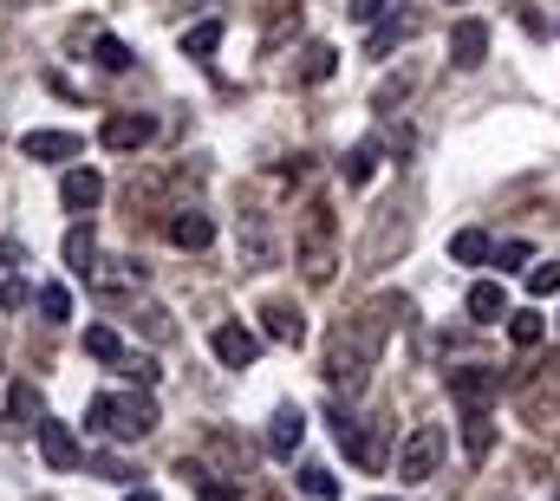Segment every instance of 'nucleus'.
I'll return each mask as SVG.
<instances>
[{
	"label": "nucleus",
	"instance_id": "nucleus-28",
	"mask_svg": "<svg viewBox=\"0 0 560 501\" xmlns=\"http://www.w3.org/2000/svg\"><path fill=\"white\" fill-rule=\"evenodd\" d=\"M215 46H222V20H202V26L183 33V53H189V59H209Z\"/></svg>",
	"mask_w": 560,
	"mask_h": 501
},
{
	"label": "nucleus",
	"instance_id": "nucleus-39",
	"mask_svg": "<svg viewBox=\"0 0 560 501\" xmlns=\"http://www.w3.org/2000/svg\"><path fill=\"white\" fill-rule=\"evenodd\" d=\"M125 501H163V496H156V489H131Z\"/></svg>",
	"mask_w": 560,
	"mask_h": 501
},
{
	"label": "nucleus",
	"instance_id": "nucleus-37",
	"mask_svg": "<svg viewBox=\"0 0 560 501\" xmlns=\"http://www.w3.org/2000/svg\"><path fill=\"white\" fill-rule=\"evenodd\" d=\"M92 476H105V482H131V469H125V463H112V456H98V463H92Z\"/></svg>",
	"mask_w": 560,
	"mask_h": 501
},
{
	"label": "nucleus",
	"instance_id": "nucleus-33",
	"mask_svg": "<svg viewBox=\"0 0 560 501\" xmlns=\"http://www.w3.org/2000/svg\"><path fill=\"white\" fill-rule=\"evenodd\" d=\"M528 260H535L528 242H502V248H495V267H509V273H515V267H528Z\"/></svg>",
	"mask_w": 560,
	"mask_h": 501
},
{
	"label": "nucleus",
	"instance_id": "nucleus-15",
	"mask_svg": "<svg viewBox=\"0 0 560 501\" xmlns=\"http://www.w3.org/2000/svg\"><path fill=\"white\" fill-rule=\"evenodd\" d=\"M163 235H170V242H176V248H209V242H215V222H209V215H202V209H176V215H170V222H163Z\"/></svg>",
	"mask_w": 560,
	"mask_h": 501
},
{
	"label": "nucleus",
	"instance_id": "nucleus-31",
	"mask_svg": "<svg viewBox=\"0 0 560 501\" xmlns=\"http://www.w3.org/2000/svg\"><path fill=\"white\" fill-rule=\"evenodd\" d=\"M39 313H46V326L72 319V293H66V287H39Z\"/></svg>",
	"mask_w": 560,
	"mask_h": 501
},
{
	"label": "nucleus",
	"instance_id": "nucleus-30",
	"mask_svg": "<svg viewBox=\"0 0 560 501\" xmlns=\"http://www.w3.org/2000/svg\"><path fill=\"white\" fill-rule=\"evenodd\" d=\"M528 293H535V300L560 293V260H535V267H528Z\"/></svg>",
	"mask_w": 560,
	"mask_h": 501
},
{
	"label": "nucleus",
	"instance_id": "nucleus-14",
	"mask_svg": "<svg viewBox=\"0 0 560 501\" xmlns=\"http://www.w3.org/2000/svg\"><path fill=\"white\" fill-rule=\"evenodd\" d=\"M59 202H66L72 215H92V209L105 202V176H98V170H66V183H59Z\"/></svg>",
	"mask_w": 560,
	"mask_h": 501
},
{
	"label": "nucleus",
	"instance_id": "nucleus-36",
	"mask_svg": "<svg viewBox=\"0 0 560 501\" xmlns=\"http://www.w3.org/2000/svg\"><path fill=\"white\" fill-rule=\"evenodd\" d=\"M202 501H235V482H215V476H196Z\"/></svg>",
	"mask_w": 560,
	"mask_h": 501
},
{
	"label": "nucleus",
	"instance_id": "nucleus-1",
	"mask_svg": "<svg viewBox=\"0 0 560 501\" xmlns=\"http://www.w3.org/2000/svg\"><path fill=\"white\" fill-rule=\"evenodd\" d=\"M392 313H405V300H372L359 319H346L332 333V346H326V384L332 391H359L365 384L378 346H385V333H392Z\"/></svg>",
	"mask_w": 560,
	"mask_h": 501
},
{
	"label": "nucleus",
	"instance_id": "nucleus-17",
	"mask_svg": "<svg viewBox=\"0 0 560 501\" xmlns=\"http://www.w3.org/2000/svg\"><path fill=\"white\" fill-rule=\"evenodd\" d=\"M489 450H495V417L489 410H463V456L482 463Z\"/></svg>",
	"mask_w": 560,
	"mask_h": 501
},
{
	"label": "nucleus",
	"instance_id": "nucleus-29",
	"mask_svg": "<svg viewBox=\"0 0 560 501\" xmlns=\"http://www.w3.org/2000/svg\"><path fill=\"white\" fill-rule=\"evenodd\" d=\"M300 489L313 501H339V476L332 469H300Z\"/></svg>",
	"mask_w": 560,
	"mask_h": 501
},
{
	"label": "nucleus",
	"instance_id": "nucleus-38",
	"mask_svg": "<svg viewBox=\"0 0 560 501\" xmlns=\"http://www.w3.org/2000/svg\"><path fill=\"white\" fill-rule=\"evenodd\" d=\"M0 260H7V267H20V260H26V248H20V242H0Z\"/></svg>",
	"mask_w": 560,
	"mask_h": 501
},
{
	"label": "nucleus",
	"instance_id": "nucleus-10",
	"mask_svg": "<svg viewBox=\"0 0 560 501\" xmlns=\"http://www.w3.org/2000/svg\"><path fill=\"white\" fill-rule=\"evenodd\" d=\"M482 59H489V26H482V20H456V26H450V66L476 72Z\"/></svg>",
	"mask_w": 560,
	"mask_h": 501
},
{
	"label": "nucleus",
	"instance_id": "nucleus-12",
	"mask_svg": "<svg viewBox=\"0 0 560 501\" xmlns=\"http://www.w3.org/2000/svg\"><path fill=\"white\" fill-rule=\"evenodd\" d=\"M405 39H418V13H385V20H372L365 59H385V53H398Z\"/></svg>",
	"mask_w": 560,
	"mask_h": 501
},
{
	"label": "nucleus",
	"instance_id": "nucleus-32",
	"mask_svg": "<svg viewBox=\"0 0 560 501\" xmlns=\"http://www.w3.org/2000/svg\"><path fill=\"white\" fill-rule=\"evenodd\" d=\"M118 372L131 377V384H143V391H150V384L163 377V372H156V359H138V352H125V365H118Z\"/></svg>",
	"mask_w": 560,
	"mask_h": 501
},
{
	"label": "nucleus",
	"instance_id": "nucleus-40",
	"mask_svg": "<svg viewBox=\"0 0 560 501\" xmlns=\"http://www.w3.org/2000/svg\"><path fill=\"white\" fill-rule=\"evenodd\" d=\"M378 501H385V496H378Z\"/></svg>",
	"mask_w": 560,
	"mask_h": 501
},
{
	"label": "nucleus",
	"instance_id": "nucleus-22",
	"mask_svg": "<svg viewBox=\"0 0 560 501\" xmlns=\"http://www.w3.org/2000/svg\"><path fill=\"white\" fill-rule=\"evenodd\" d=\"M332 66H339V53H332L326 39H313V46L300 53V79H306V85H326V79H332Z\"/></svg>",
	"mask_w": 560,
	"mask_h": 501
},
{
	"label": "nucleus",
	"instance_id": "nucleus-6",
	"mask_svg": "<svg viewBox=\"0 0 560 501\" xmlns=\"http://www.w3.org/2000/svg\"><path fill=\"white\" fill-rule=\"evenodd\" d=\"M209 352H215L229 372H248V365L261 359V333H248V326H235V319H229V326H215V333H209Z\"/></svg>",
	"mask_w": 560,
	"mask_h": 501
},
{
	"label": "nucleus",
	"instance_id": "nucleus-18",
	"mask_svg": "<svg viewBox=\"0 0 560 501\" xmlns=\"http://www.w3.org/2000/svg\"><path fill=\"white\" fill-rule=\"evenodd\" d=\"M261 326H268V339H280V346H300L306 339V319H300V306H261Z\"/></svg>",
	"mask_w": 560,
	"mask_h": 501
},
{
	"label": "nucleus",
	"instance_id": "nucleus-25",
	"mask_svg": "<svg viewBox=\"0 0 560 501\" xmlns=\"http://www.w3.org/2000/svg\"><path fill=\"white\" fill-rule=\"evenodd\" d=\"M85 352H92L98 365H125V339H118L112 326H85Z\"/></svg>",
	"mask_w": 560,
	"mask_h": 501
},
{
	"label": "nucleus",
	"instance_id": "nucleus-2",
	"mask_svg": "<svg viewBox=\"0 0 560 501\" xmlns=\"http://www.w3.org/2000/svg\"><path fill=\"white\" fill-rule=\"evenodd\" d=\"M163 417H156V404H150V391H98L92 404H85V436H105V443H138L150 436Z\"/></svg>",
	"mask_w": 560,
	"mask_h": 501
},
{
	"label": "nucleus",
	"instance_id": "nucleus-21",
	"mask_svg": "<svg viewBox=\"0 0 560 501\" xmlns=\"http://www.w3.org/2000/svg\"><path fill=\"white\" fill-rule=\"evenodd\" d=\"M339 176H346L352 189H365V183L378 176V143H352V150H346V163H339Z\"/></svg>",
	"mask_w": 560,
	"mask_h": 501
},
{
	"label": "nucleus",
	"instance_id": "nucleus-24",
	"mask_svg": "<svg viewBox=\"0 0 560 501\" xmlns=\"http://www.w3.org/2000/svg\"><path fill=\"white\" fill-rule=\"evenodd\" d=\"M509 339H515L522 352H535V346L548 339V319H541L535 306H528V313H509Z\"/></svg>",
	"mask_w": 560,
	"mask_h": 501
},
{
	"label": "nucleus",
	"instance_id": "nucleus-34",
	"mask_svg": "<svg viewBox=\"0 0 560 501\" xmlns=\"http://www.w3.org/2000/svg\"><path fill=\"white\" fill-rule=\"evenodd\" d=\"M26 306V280H0V313H20Z\"/></svg>",
	"mask_w": 560,
	"mask_h": 501
},
{
	"label": "nucleus",
	"instance_id": "nucleus-20",
	"mask_svg": "<svg viewBox=\"0 0 560 501\" xmlns=\"http://www.w3.org/2000/svg\"><path fill=\"white\" fill-rule=\"evenodd\" d=\"M450 260H456V267H482V260H495V242H489L482 229H456V235H450Z\"/></svg>",
	"mask_w": 560,
	"mask_h": 501
},
{
	"label": "nucleus",
	"instance_id": "nucleus-11",
	"mask_svg": "<svg viewBox=\"0 0 560 501\" xmlns=\"http://www.w3.org/2000/svg\"><path fill=\"white\" fill-rule=\"evenodd\" d=\"M300 443H306V410L300 404H280L275 417H268V450H275L280 463H293Z\"/></svg>",
	"mask_w": 560,
	"mask_h": 501
},
{
	"label": "nucleus",
	"instance_id": "nucleus-9",
	"mask_svg": "<svg viewBox=\"0 0 560 501\" xmlns=\"http://www.w3.org/2000/svg\"><path fill=\"white\" fill-rule=\"evenodd\" d=\"M332 436H339V450H346L359 469H385V450L365 436V423H352V417H346V404H332Z\"/></svg>",
	"mask_w": 560,
	"mask_h": 501
},
{
	"label": "nucleus",
	"instance_id": "nucleus-41",
	"mask_svg": "<svg viewBox=\"0 0 560 501\" xmlns=\"http://www.w3.org/2000/svg\"><path fill=\"white\" fill-rule=\"evenodd\" d=\"M555 501H560V496H555Z\"/></svg>",
	"mask_w": 560,
	"mask_h": 501
},
{
	"label": "nucleus",
	"instance_id": "nucleus-23",
	"mask_svg": "<svg viewBox=\"0 0 560 501\" xmlns=\"http://www.w3.org/2000/svg\"><path fill=\"white\" fill-rule=\"evenodd\" d=\"M92 59H98L105 72H131V66H138V59H131V46H125L118 33H98V39H92Z\"/></svg>",
	"mask_w": 560,
	"mask_h": 501
},
{
	"label": "nucleus",
	"instance_id": "nucleus-8",
	"mask_svg": "<svg viewBox=\"0 0 560 501\" xmlns=\"http://www.w3.org/2000/svg\"><path fill=\"white\" fill-rule=\"evenodd\" d=\"M450 397H456L463 410H489V404L502 397V372H489V365H463V372H450Z\"/></svg>",
	"mask_w": 560,
	"mask_h": 501
},
{
	"label": "nucleus",
	"instance_id": "nucleus-35",
	"mask_svg": "<svg viewBox=\"0 0 560 501\" xmlns=\"http://www.w3.org/2000/svg\"><path fill=\"white\" fill-rule=\"evenodd\" d=\"M346 13H352V20H365V26H372V20H385V13H392V0H352V7H346Z\"/></svg>",
	"mask_w": 560,
	"mask_h": 501
},
{
	"label": "nucleus",
	"instance_id": "nucleus-7",
	"mask_svg": "<svg viewBox=\"0 0 560 501\" xmlns=\"http://www.w3.org/2000/svg\"><path fill=\"white\" fill-rule=\"evenodd\" d=\"M33 430H39V456H46V469H59V476H66V469H79V463H85V450H79L72 423H59V417H39Z\"/></svg>",
	"mask_w": 560,
	"mask_h": 501
},
{
	"label": "nucleus",
	"instance_id": "nucleus-16",
	"mask_svg": "<svg viewBox=\"0 0 560 501\" xmlns=\"http://www.w3.org/2000/svg\"><path fill=\"white\" fill-rule=\"evenodd\" d=\"M469 319H476V326L509 319V287H502V280H476V287H469Z\"/></svg>",
	"mask_w": 560,
	"mask_h": 501
},
{
	"label": "nucleus",
	"instance_id": "nucleus-19",
	"mask_svg": "<svg viewBox=\"0 0 560 501\" xmlns=\"http://www.w3.org/2000/svg\"><path fill=\"white\" fill-rule=\"evenodd\" d=\"M522 404H528V417H535L541 430H555V417H560V377H541V384H528V391H522Z\"/></svg>",
	"mask_w": 560,
	"mask_h": 501
},
{
	"label": "nucleus",
	"instance_id": "nucleus-3",
	"mask_svg": "<svg viewBox=\"0 0 560 501\" xmlns=\"http://www.w3.org/2000/svg\"><path fill=\"white\" fill-rule=\"evenodd\" d=\"M300 273L306 280H332V267H339V254H332V209L326 202H313L306 209V229H300Z\"/></svg>",
	"mask_w": 560,
	"mask_h": 501
},
{
	"label": "nucleus",
	"instance_id": "nucleus-4",
	"mask_svg": "<svg viewBox=\"0 0 560 501\" xmlns=\"http://www.w3.org/2000/svg\"><path fill=\"white\" fill-rule=\"evenodd\" d=\"M443 450H450V436H443V423H418L405 443H398V482H430L436 476V463H443Z\"/></svg>",
	"mask_w": 560,
	"mask_h": 501
},
{
	"label": "nucleus",
	"instance_id": "nucleus-27",
	"mask_svg": "<svg viewBox=\"0 0 560 501\" xmlns=\"http://www.w3.org/2000/svg\"><path fill=\"white\" fill-rule=\"evenodd\" d=\"M33 417H39V391H33V384H13V391H7V423L26 430Z\"/></svg>",
	"mask_w": 560,
	"mask_h": 501
},
{
	"label": "nucleus",
	"instance_id": "nucleus-5",
	"mask_svg": "<svg viewBox=\"0 0 560 501\" xmlns=\"http://www.w3.org/2000/svg\"><path fill=\"white\" fill-rule=\"evenodd\" d=\"M150 137H156V118H150V112H112V118L98 125V143H105V150H118V156L143 150Z\"/></svg>",
	"mask_w": 560,
	"mask_h": 501
},
{
	"label": "nucleus",
	"instance_id": "nucleus-13",
	"mask_svg": "<svg viewBox=\"0 0 560 501\" xmlns=\"http://www.w3.org/2000/svg\"><path fill=\"white\" fill-rule=\"evenodd\" d=\"M20 150H26L33 163H72L85 143H79L72 130H26V137H20Z\"/></svg>",
	"mask_w": 560,
	"mask_h": 501
},
{
	"label": "nucleus",
	"instance_id": "nucleus-26",
	"mask_svg": "<svg viewBox=\"0 0 560 501\" xmlns=\"http://www.w3.org/2000/svg\"><path fill=\"white\" fill-rule=\"evenodd\" d=\"M92 260H98V235H92V229H72V235H66V267H72V273H92Z\"/></svg>",
	"mask_w": 560,
	"mask_h": 501
}]
</instances>
